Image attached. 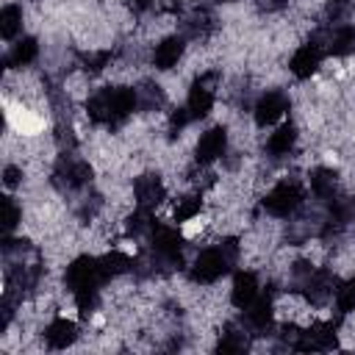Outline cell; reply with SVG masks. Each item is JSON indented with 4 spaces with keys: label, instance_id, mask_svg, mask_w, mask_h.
Returning <instances> with one entry per match:
<instances>
[{
    "label": "cell",
    "instance_id": "6da1fadb",
    "mask_svg": "<svg viewBox=\"0 0 355 355\" xmlns=\"http://www.w3.org/2000/svg\"><path fill=\"white\" fill-rule=\"evenodd\" d=\"M136 108H139L136 89H128V86H105V89H97L89 97V103H86L89 116L94 122H100V125H108V128L122 125Z\"/></svg>",
    "mask_w": 355,
    "mask_h": 355
},
{
    "label": "cell",
    "instance_id": "7a4b0ae2",
    "mask_svg": "<svg viewBox=\"0 0 355 355\" xmlns=\"http://www.w3.org/2000/svg\"><path fill=\"white\" fill-rule=\"evenodd\" d=\"M239 261V241L236 239H225L216 247L202 250L194 263H191V280L194 283H214L222 275L230 272V266Z\"/></svg>",
    "mask_w": 355,
    "mask_h": 355
},
{
    "label": "cell",
    "instance_id": "3957f363",
    "mask_svg": "<svg viewBox=\"0 0 355 355\" xmlns=\"http://www.w3.org/2000/svg\"><path fill=\"white\" fill-rule=\"evenodd\" d=\"M108 277L103 275V266H100V258H92V255H80L75 258L67 272H64V283L67 288L75 294V291H83V288H100Z\"/></svg>",
    "mask_w": 355,
    "mask_h": 355
},
{
    "label": "cell",
    "instance_id": "277c9868",
    "mask_svg": "<svg viewBox=\"0 0 355 355\" xmlns=\"http://www.w3.org/2000/svg\"><path fill=\"white\" fill-rule=\"evenodd\" d=\"M305 202V191L297 180H280L266 197H263V208L272 216H291L294 211H300Z\"/></svg>",
    "mask_w": 355,
    "mask_h": 355
},
{
    "label": "cell",
    "instance_id": "5b68a950",
    "mask_svg": "<svg viewBox=\"0 0 355 355\" xmlns=\"http://www.w3.org/2000/svg\"><path fill=\"white\" fill-rule=\"evenodd\" d=\"M89 180H92V166H89L83 158H75L72 153H64V155L58 158L55 172H53V183H55L61 191L83 189Z\"/></svg>",
    "mask_w": 355,
    "mask_h": 355
},
{
    "label": "cell",
    "instance_id": "8992f818",
    "mask_svg": "<svg viewBox=\"0 0 355 355\" xmlns=\"http://www.w3.org/2000/svg\"><path fill=\"white\" fill-rule=\"evenodd\" d=\"M216 80H219V72H205L194 80V86L189 89V100H186V111L191 119H202L208 116V111L214 108V100H216Z\"/></svg>",
    "mask_w": 355,
    "mask_h": 355
},
{
    "label": "cell",
    "instance_id": "52a82bcc",
    "mask_svg": "<svg viewBox=\"0 0 355 355\" xmlns=\"http://www.w3.org/2000/svg\"><path fill=\"white\" fill-rule=\"evenodd\" d=\"M322 58H324V42L316 33L311 42H305V44H300L294 50V55L288 61V69H291V75H297V78L305 80V78H311L322 67Z\"/></svg>",
    "mask_w": 355,
    "mask_h": 355
},
{
    "label": "cell",
    "instance_id": "ba28073f",
    "mask_svg": "<svg viewBox=\"0 0 355 355\" xmlns=\"http://www.w3.org/2000/svg\"><path fill=\"white\" fill-rule=\"evenodd\" d=\"M302 294L308 297L311 305H324V302L336 300V294H338V277L333 272H327V269H313V275L302 286Z\"/></svg>",
    "mask_w": 355,
    "mask_h": 355
},
{
    "label": "cell",
    "instance_id": "9c48e42d",
    "mask_svg": "<svg viewBox=\"0 0 355 355\" xmlns=\"http://www.w3.org/2000/svg\"><path fill=\"white\" fill-rule=\"evenodd\" d=\"M225 150H227V130H225L222 125H216V128H208V130L200 136V141H197V147H194V158H197L200 166H208V164H214L216 158H222Z\"/></svg>",
    "mask_w": 355,
    "mask_h": 355
},
{
    "label": "cell",
    "instance_id": "30bf717a",
    "mask_svg": "<svg viewBox=\"0 0 355 355\" xmlns=\"http://www.w3.org/2000/svg\"><path fill=\"white\" fill-rule=\"evenodd\" d=\"M133 197H136V205H139V208H147V211L158 208V205L164 202V197H166L164 180H161L158 175H153V172L139 175V178L133 180Z\"/></svg>",
    "mask_w": 355,
    "mask_h": 355
},
{
    "label": "cell",
    "instance_id": "8fae6325",
    "mask_svg": "<svg viewBox=\"0 0 355 355\" xmlns=\"http://www.w3.org/2000/svg\"><path fill=\"white\" fill-rule=\"evenodd\" d=\"M272 322H275V311H272V297L266 294H258L252 305L244 308V327L250 336H261L266 330H272Z\"/></svg>",
    "mask_w": 355,
    "mask_h": 355
},
{
    "label": "cell",
    "instance_id": "7c38bea8",
    "mask_svg": "<svg viewBox=\"0 0 355 355\" xmlns=\"http://www.w3.org/2000/svg\"><path fill=\"white\" fill-rule=\"evenodd\" d=\"M336 347V324L333 322H313L308 330L300 333L294 349L311 352V349H333Z\"/></svg>",
    "mask_w": 355,
    "mask_h": 355
},
{
    "label": "cell",
    "instance_id": "4fadbf2b",
    "mask_svg": "<svg viewBox=\"0 0 355 355\" xmlns=\"http://www.w3.org/2000/svg\"><path fill=\"white\" fill-rule=\"evenodd\" d=\"M255 122L261 125V128H266V125H272V122H277L286 111H288V97L283 94V92H263L261 97H258V103H255Z\"/></svg>",
    "mask_w": 355,
    "mask_h": 355
},
{
    "label": "cell",
    "instance_id": "5bb4252c",
    "mask_svg": "<svg viewBox=\"0 0 355 355\" xmlns=\"http://www.w3.org/2000/svg\"><path fill=\"white\" fill-rule=\"evenodd\" d=\"M319 36L324 42V53H330V55L355 53V25H336L333 31H324Z\"/></svg>",
    "mask_w": 355,
    "mask_h": 355
},
{
    "label": "cell",
    "instance_id": "9a60e30c",
    "mask_svg": "<svg viewBox=\"0 0 355 355\" xmlns=\"http://www.w3.org/2000/svg\"><path fill=\"white\" fill-rule=\"evenodd\" d=\"M183 50H186V39L183 36H166V39H161L155 44V50H153L155 69H172L183 58Z\"/></svg>",
    "mask_w": 355,
    "mask_h": 355
},
{
    "label": "cell",
    "instance_id": "2e32d148",
    "mask_svg": "<svg viewBox=\"0 0 355 355\" xmlns=\"http://www.w3.org/2000/svg\"><path fill=\"white\" fill-rule=\"evenodd\" d=\"M261 294V286H258V277L252 272H236L233 277V288H230V302L236 308H247L255 302V297Z\"/></svg>",
    "mask_w": 355,
    "mask_h": 355
},
{
    "label": "cell",
    "instance_id": "e0dca14e",
    "mask_svg": "<svg viewBox=\"0 0 355 355\" xmlns=\"http://www.w3.org/2000/svg\"><path fill=\"white\" fill-rule=\"evenodd\" d=\"M75 338H78V327L72 319H64V316H55L44 330V341L50 349H67Z\"/></svg>",
    "mask_w": 355,
    "mask_h": 355
},
{
    "label": "cell",
    "instance_id": "ac0fdd59",
    "mask_svg": "<svg viewBox=\"0 0 355 355\" xmlns=\"http://www.w3.org/2000/svg\"><path fill=\"white\" fill-rule=\"evenodd\" d=\"M311 191H313V197L316 200H324V202H330V200H336L338 194V175L333 172V169H324V166H319V169H313L311 172Z\"/></svg>",
    "mask_w": 355,
    "mask_h": 355
},
{
    "label": "cell",
    "instance_id": "d6986e66",
    "mask_svg": "<svg viewBox=\"0 0 355 355\" xmlns=\"http://www.w3.org/2000/svg\"><path fill=\"white\" fill-rule=\"evenodd\" d=\"M294 144H297V128H294L291 122H286V125H280V128L269 136L266 150H269V155L283 158V155H288V153L294 150Z\"/></svg>",
    "mask_w": 355,
    "mask_h": 355
},
{
    "label": "cell",
    "instance_id": "ffe728a7",
    "mask_svg": "<svg viewBox=\"0 0 355 355\" xmlns=\"http://www.w3.org/2000/svg\"><path fill=\"white\" fill-rule=\"evenodd\" d=\"M211 28H214V17L208 8H194L183 22L186 36H191V39H205L211 33Z\"/></svg>",
    "mask_w": 355,
    "mask_h": 355
},
{
    "label": "cell",
    "instance_id": "44dd1931",
    "mask_svg": "<svg viewBox=\"0 0 355 355\" xmlns=\"http://www.w3.org/2000/svg\"><path fill=\"white\" fill-rule=\"evenodd\" d=\"M36 55H39V42L33 36H22L8 53V67H28L36 61Z\"/></svg>",
    "mask_w": 355,
    "mask_h": 355
},
{
    "label": "cell",
    "instance_id": "7402d4cb",
    "mask_svg": "<svg viewBox=\"0 0 355 355\" xmlns=\"http://www.w3.org/2000/svg\"><path fill=\"white\" fill-rule=\"evenodd\" d=\"M219 352H244L247 349V327L239 324H227L222 338H219Z\"/></svg>",
    "mask_w": 355,
    "mask_h": 355
},
{
    "label": "cell",
    "instance_id": "603a6c76",
    "mask_svg": "<svg viewBox=\"0 0 355 355\" xmlns=\"http://www.w3.org/2000/svg\"><path fill=\"white\" fill-rule=\"evenodd\" d=\"M19 28H22V8L17 3L3 6V11H0V33H3V39H14L19 33Z\"/></svg>",
    "mask_w": 355,
    "mask_h": 355
},
{
    "label": "cell",
    "instance_id": "cb8c5ba5",
    "mask_svg": "<svg viewBox=\"0 0 355 355\" xmlns=\"http://www.w3.org/2000/svg\"><path fill=\"white\" fill-rule=\"evenodd\" d=\"M136 97H139V108L141 111H155V108H161L166 103V97H164L158 83H144L141 89H136Z\"/></svg>",
    "mask_w": 355,
    "mask_h": 355
},
{
    "label": "cell",
    "instance_id": "d4e9b609",
    "mask_svg": "<svg viewBox=\"0 0 355 355\" xmlns=\"http://www.w3.org/2000/svg\"><path fill=\"white\" fill-rule=\"evenodd\" d=\"M100 266H103V275L105 277H116L122 272H130L133 269V261L125 252H108V255L100 258Z\"/></svg>",
    "mask_w": 355,
    "mask_h": 355
},
{
    "label": "cell",
    "instance_id": "484cf974",
    "mask_svg": "<svg viewBox=\"0 0 355 355\" xmlns=\"http://www.w3.org/2000/svg\"><path fill=\"white\" fill-rule=\"evenodd\" d=\"M200 208H202L200 194H189V197H180V200L175 202L172 216H175V222H189V219H194V216L200 214Z\"/></svg>",
    "mask_w": 355,
    "mask_h": 355
},
{
    "label": "cell",
    "instance_id": "4316f807",
    "mask_svg": "<svg viewBox=\"0 0 355 355\" xmlns=\"http://www.w3.org/2000/svg\"><path fill=\"white\" fill-rule=\"evenodd\" d=\"M336 308H338V313H352V311H355V277H352L349 283L338 286Z\"/></svg>",
    "mask_w": 355,
    "mask_h": 355
},
{
    "label": "cell",
    "instance_id": "83f0119b",
    "mask_svg": "<svg viewBox=\"0 0 355 355\" xmlns=\"http://www.w3.org/2000/svg\"><path fill=\"white\" fill-rule=\"evenodd\" d=\"M3 230L6 233H11L17 225H19V216H22V211H19V205L11 200V197H3Z\"/></svg>",
    "mask_w": 355,
    "mask_h": 355
},
{
    "label": "cell",
    "instance_id": "f1b7e54d",
    "mask_svg": "<svg viewBox=\"0 0 355 355\" xmlns=\"http://www.w3.org/2000/svg\"><path fill=\"white\" fill-rule=\"evenodd\" d=\"M80 61H83V69H89V72H100V69L111 61V53H108V50H92V53H83Z\"/></svg>",
    "mask_w": 355,
    "mask_h": 355
},
{
    "label": "cell",
    "instance_id": "f546056e",
    "mask_svg": "<svg viewBox=\"0 0 355 355\" xmlns=\"http://www.w3.org/2000/svg\"><path fill=\"white\" fill-rule=\"evenodd\" d=\"M189 122H191L189 111H186V108H178V111L169 116V133H172V136H180V130H183Z\"/></svg>",
    "mask_w": 355,
    "mask_h": 355
},
{
    "label": "cell",
    "instance_id": "4dcf8cb0",
    "mask_svg": "<svg viewBox=\"0 0 355 355\" xmlns=\"http://www.w3.org/2000/svg\"><path fill=\"white\" fill-rule=\"evenodd\" d=\"M19 178H22V169H19V166H14V164H8V166L3 169V183H6L8 189H14V186H19Z\"/></svg>",
    "mask_w": 355,
    "mask_h": 355
},
{
    "label": "cell",
    "instance_id": "1f68e13d",
    "mask_svg": "<svg viewBox=\"0 0 355 355\" xmlns=\"http://www.w3.org/2000/svg\"><path fill=\"white\" fill-rule=\"evenodd\" d=\"M288 0H258V6L261 8H266V11H277V8H283Z\"/></svg>",
    "mask_w": 355,
    "mask_h": 355
},
{
    "label": "cell",
    "instance_id": "d6a6232c",
    "mask_svg": "<svg viewBox=\"0 0 355 355\" xmlns=\"http://www.w3.org/2000/svg\"><path fill=\"white\" fill-rule=\"evenodd\" d=\"M153 6V0H130V8L136 11V14H141V11H147Z\"/></svg>",
    "mask_w": 355,
    "mask_h": 355
},
{
    "label": "cell",
    "instance_id": "836d02e7",
    "mask_svg": "<svg viewBox=\"0 0 355 355\" xmlns=\"http://www.w3.org/2000/svg\"><path fill=\"white\" fill-rule=\"evenodd\" d=\"M222 3H233V0H222Z\"/></svg>",
    "mask_w": 355,
    "mask_h": 355
},
{
    "label": "cell",
    "instance_id": "e575fe53",
    "mask_svg": "<svg viewBox=\"0 0 355 355\" xmlns=\"http://www.w3.org/2000/svg\"><path fill=\"white\" fill-rule=\"evenodd\" d=\"M338 3H344V0H338Z\"/></svg>",
    "mask_w": 355,
    "mask_h": 355
}]
</instances>
